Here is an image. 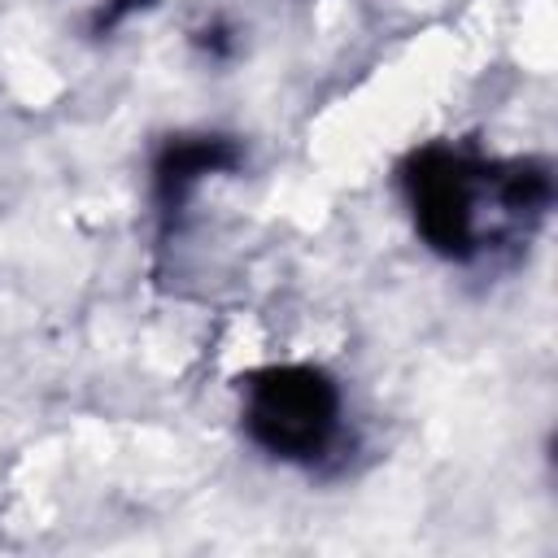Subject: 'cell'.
I'll return each mask as SVG.
<instances>
[{
	"label": "cell",
	"mask_w": 558,
	"mask_h": 558,
	"mask_svg": "<svg viewBox=\"0 0 558 558\" xmlns=\"http://www.w3.org/2000/svg\"><path fill=\"white\" fill-rule=\"evenodd\" d=\"M196 44L209 52V57H231V31L227 26H205V31H196Z\"/></svg>",
	"instance_id": "obj_5"
},
{
	"label": "cell",
	"mask_w": 558,
	"mask_h": 558,
	"mask_svg": "<svg viewBox=\"0 0 558 558\" xmlns=\"http://www.w3.org/2000/svg\"><path fill=\"white\" fill-rule=\"evenodd\" d=\"M401 192L432 253L475 262L536 231L554 205V174L532 157L493 161L458 144H423L401 166Z\"/></svg>",
	"instance_id": "obj_1"
},
{
	"label": "cell",
	"mask_w": 558,
	"mask_h": 558,
	"mask_svg": "<svg viewBox=\"0 0 558 558\" xmlns=\"http://www.w3.org/2000/svg\"><path fill=\"white\" fill-rule=\"evenodd\" d=\"M244 436L296 466H318L344 445V392L314 362H270L240 379Z\"/></svg>",
	"instance_id": "obj_2"
},
{
	"label": "cell",
	"mask_w": 558,
	"mask_h": 558,
	"mask_svg": "<svg viewBox=\"0 0 558 558\" xmlns=\"http://www.w3.org/2000/svg\"><path fill=\"white\" fill-rule=\"evenodd\" d=\"M240 144L231 135H170L153 161V205L161 227L170 231L187 201L196 196V187L214 174H227L240 166Z\"/></svg>",
	"instance_id": "obj_3"
},
{
	"label": "cell",
	"mask_w": 558,
	"mask_h": 558,
	"mask_svg": "<svg viewBox=\"0 0 558 558\" xmlns=\"http://www.w3.org/2000/svg\"><path fill=\"white\" fill-rule=\"evenodd\" d=\"M148 4H153V0H100V9H96V17H92V35H105V31L122 26L131 13L148 9Z\"/></svg>",
	"instance_id": "obj_4"
}]
</instances>
